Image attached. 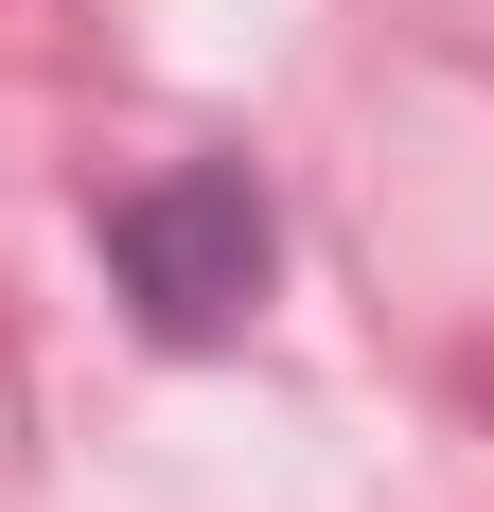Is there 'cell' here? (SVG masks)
Listing matches in <instances>:
<instances>
[{"instance_id":"6da1fadb","label":"cell","mask_w":494,"mask_h":512,"mask_svg":"<svg viewBox=\"0 0 494 512\" xmlns=\"http://www.w3.org/2000/svg\"><path fill=\"white\" fill-rule=\"evenodd\" d=\"M106 265H124V301H142L159 354H212V336H247L283 230H265V195H247L230 159H177L142 195H106Z\"/></svg>"}]
</instances>
